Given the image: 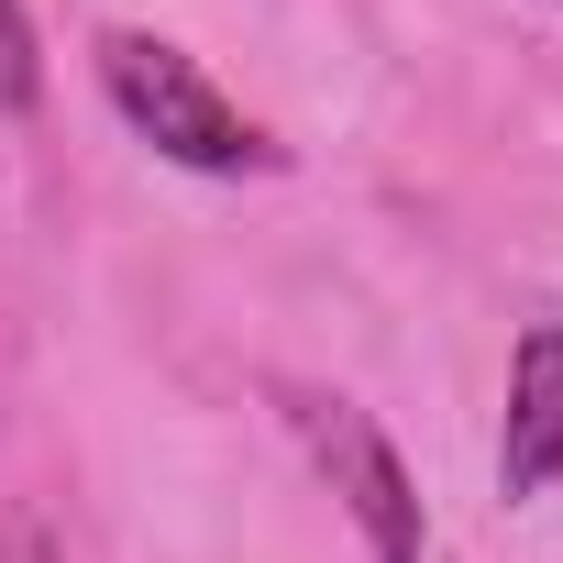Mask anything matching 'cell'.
<instances>
[{
	"label": "cell",
	"mask_w": 563,
	"mask_h": 563,
	"mask_svg": "<svg viewBox=\"0 0 563 563\" xmlns=\"http://www.w3.org/2000/svg\"><path fill=\"white\" fill-rule=\"evenodd\" d=\"M89 67H100V100H111L166 166H188V177H276V166H288V144H276L188 45H166V34L111 23V34L89 45Z\"/></svg>",
	"instance_id": "1"
},
{
	"label": "cell",
	"mask_w": 563,
	"mask_h": 563,
	"mask_svg": "<svg viewBox=\"0 0 563 563\" xmlns=\"http://www.w3.org/2000/svg\"><path fill=\"white\" fill-rule=\"evenodd\" d=\"M288 420H299L321 486L343 497V519L365 530V563H420L431 552V519H420V486H409L398 442L376 431V409H354L332 387H288Z\"/></svg>",
	"instance_id": "2"
},
{
	"label": "cell",
	"mask_w": 563,
	"mask_h": 563,
	"mask_svg": "<svg viewBox=\"0 0 563 563\" xmlns=\"http://www.w3.org/2000/svg\"><path fill=\"white\" fill-rule=\"evenodd\" d=\"M563 475V321H530L508 354V420H497V486L541 497Z\"/></svg>",
	"instance_id": "3"
},
{
	"label": "cell",
	"mask_w": 563,
	"mask_h": 563,
	"mask_svg": "<svg viewBox=\"0 0 563 563\" xmlns=\"http://www.w3.org/2000/svg\"><path fill=\"white\" fill-rule=\"evenodd\" d=\"M45 100V45H34V12L0 0V122H23Z\"/></svg>",
	"instance_id": "4"
},
{
	"label": "cell",
	"mask_w": 563,
	"mask_h": 563,
	"mask_svg": "<svg viewBox=\"0 0 563 563\" xmlns=\"http://www.w3.org/2000/svg\"><path fill=\"white\" fill-rule=\"evenodd\" d=\"M0 563H56V530H45V508H12V519H0Z\"/></svg>",
	"instance_id": "5"
}]
</instances>
